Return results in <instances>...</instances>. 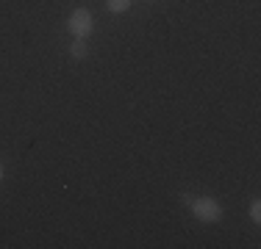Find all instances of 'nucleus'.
I'll return each instance as SVG.
<instances>
[{
  "mask_svg": "<svg viewBox=\"0 0 261 249\" xmlns=\"http://www.w3.org/2000/svg\"><path fill=\"white\" fill-rule=\"evenodd\" d=\"M70 55L72 58H86V55H89V47H86V39H75L72 42V47H70Z\"/></svg>",
  "mask_w": 261,
  "mask_h": 249,
  "instance_id": "4",
  "label": "nucleus"
},
{
  "mask_svg": "<svg viewBox=\"0 0 261 249\" xmlns=\"http://www.w3.org/2000/svg\"><path fill=\"white\" fill-rule=\"evenodd\" d=\"M189 208H192V213H195V219H200L206 224H214V222L222 219V205L211 197H192Z\"/></svg>",
  "mask_w": 261,
  "mask_h": 249,
  "instance_id": "1",
  "label": "nucleus"
},
{
  "mask_svg": "<svg viewBox=\"0 0 261 249\" xmlns=\"http://www.w3.org/2000/svg\"><path fill=\"white\" fill-rule=\"evenodd\" d=\"M250 219L256 222V224L261 222V202H258V199H256V202L250 205Z\"/></svg>",
  "mask_w": 261,
  "mask_h": 249,
  "instance_id": "5",
  "label": "nucleus"
},
{
  "mask_svg": "<svg viewBox=\"0 0 261 249\" xmlns=\"http://www.w3.org/2000/svg\"><path fill=\"white\" fill-rule=\"evenodd\" d=\"M0 183H3V164H0Z\"/></svg>",
  "mask_w": 261,
  "mask_h": 249,
  "instance_id": "6",
  "label": "nucleus"
},
{
  "mask_svg": "<svg viewBox=\"0 0 261 249\" xmlns=\"http://www.w3.org/2000/svg\"><path fill=\"white\" fill-rule=\"evenodd\" d=\"M67 28H70V34L75 39H86L95 30V17H92L89 9H75L70 14V20H67Z\"/></svg>",
  "mask_w": 261,
  "mask_h": 249,
  "instance_id": "2",
  "label": "nucleus"
},
{
  "mask_svg": "<svg viewBox=\"0 0 261 249\" xmlns=\"http://www.w3.org/2000/svg\"><path fill=\"white\" fill-rule=\"evenodd\" d=\"M106 6H109L111 14H125L130 6H134V0H106Z\"/></svg>",
  "mask_w": 261,
  "mask_h": 249,
  "instance_id": "3",
  "label": "nucleus"
}]
</instances>
